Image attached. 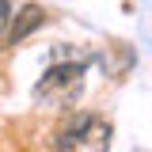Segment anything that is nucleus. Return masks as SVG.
Wrapping results in <instances>:
<instances>
[{
  "label": "nucleus",
  "instance_id": "nucleus-1",
  "mask_svg": "<svg viewBox=\"0 0 152 152\" xmlns=\"http://www.w3.org/2000/svg\"><path fill=\"white\" fill-rule=\"evenodd\" d=\"M107 145H110V126H103L88 110L57 129V148H107Z\"/></svg>",
  "mask_w": 152,
  "mask_h": 152
},
{
  "label": "nucleus",
  "instance_id": "nucleus-2",
  "mask_svg": "<svg viewBox=\"0 0 152 152\" xmlns=\"http://www.w3.org/2000/svg\"><path fill=\"white\" fill-rule=\"evenodd\" d=\"M42 23H46V12H42L38 4H27L19 15H12V23H8V38H4V42H8V46H19L27 34H34Z\"/></svg>",
  "mask_w": 152,
  "mask_h": 152
},
{
  "label": "nucleus",
  "instance_id": "nucleus-4",
  "mask_svg": "<svg viewBox=\"0 0 152 152\" xmlns=\"http://www.w3.org/2000/svg\"><path fill=\"white\" fill-rule=\"evenodd\" d=\"M8 23H12V0H0V42L8 38Z\"/></svg>",
  "mask_w": 152,
  "mask_h": 152
},
{
  "label": "nucleus",
  "instance_id": "nucleus-3",
  "mask_svg": "<svg viewBox=\"0 0 152 152\" xmlns=\"http://www.w3.org/2000/svg\"><path fill=\"white\" fill-rule=\"evenodd\" d=\"M80 76H84V65H53V69L46 72V80H42L38 91H53V88H61V84H76Z\"/></svg>",
  "mask_w": 152,
  "mask_h": 152
}]
</instances>
